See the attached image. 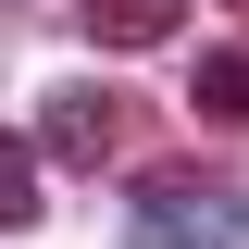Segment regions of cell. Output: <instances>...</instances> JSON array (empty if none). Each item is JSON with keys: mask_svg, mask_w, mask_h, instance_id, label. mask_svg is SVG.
Returning a JSON list of instances; mask_svg holds the SVG:
<instances>
[{"mask_svg": "<svg viewBox=\"0 0 249 249\" xmlns=\"http://www.w3.org/2000/svg\"><path fill=\"white\" fill-rule=\"evenodd\" d=\"M112 137H124V100H112V88H75V75H62V88L37 100V150L75 162V175H88V162H112Z\"/></svg>", "mask_w": 249, "mask_h": 249, "instance_id": "obj_2", "label": "cell"}, {"mask_svg": "<svg viewBox=\"0 0 249 249\" xmlns=\"http://www.w3.org/2000/svg\"><path fill=\"white\" fill-rule=\"evenodd\" d=\"M137 249H249V187H212V175H162L124 199Z\"/></svg>", "mask_w": 249, "mask_h": 249, "instance_id": "obj_1", "label": "cell"}, {"mask_svg": "<svg viewBox=\"0 0 249 249\" xmlns=\"http://www.w3.org/2000/svg\"><path fill=\"white\" fill-rule=\"evenodd\" d=\"M187 0H88V37L100 50H175Z\"/></svg>", "mask_w": 249, "mask_h": 249, "instance_id": "obj_3", "label": "cell"}, {"mask_svg": "<svg viewBox=\"0 0 249 249\" xmlns=\"http://www.w3.org/2000/svg\"><path fill=\"white\" fill-rule=\"evenodd\" d=\"M224 13H249V0H224Z\"/></svg>", "mask_w": 249, "mask_h": 249, "instance_id": "obj_6", "label": "cell"}, {"mask_svg": "<svg viewBox=\"0 0 249 249\" xmlns=\"http://www.w3.org/2000/svg\"><path fill=\"white\" fill-rule=\"evenodd\" d=\"M0 224H37V137H0Z\"/></svg>", "mask_w": 249, "mask_h": 249, "instance_id": "obj_5", "label": "cell"}, {"mask_svg": "<svg viewBox=\"0 0 249 249\" xmlns=\"http://www.w3.org/2000/svg\"><path fill=\"white\" fill-rule=\"evenodd\" d=\"M187 100L212 124H249V50H199V75H187Z\"/></svg>", "mask_w": 249, "mask_h": 249, "instance_id": "obj_4", "label": "cell"}]
</instances>
